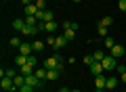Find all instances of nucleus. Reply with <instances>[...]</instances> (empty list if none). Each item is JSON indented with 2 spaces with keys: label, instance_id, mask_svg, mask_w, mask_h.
Here are the masks:
<instances>
[{
  "label": "nucleus",
  "instance_id": "nucleus-1",
  "mask_svg": "<svg viewBox=\"0 0 126 92\" xmlns=\"http://www.w3.org/2000/svg\"><path fill=\"white\" fill-rule=\"evenodd\" d=\"M42 67H46V69H61L63 71V57L59 53H55L53 57H48L44 63H42Z\"/></svg>",
  "mask_w": 126,
  "mask_h": 92
},
{
  "label": "nucleus",
  "instance_id": "nucleus-2",
  "mask_svg": "<svg viewBox=\"0 0 126 92\" xmlns=\"http://www.w3.org/2000/svg\"><path fill=\"white\" fill-rule=\"evenodd\" d=\"M101 65H103V69L105 71H113L118 67V59L116 57H111V54H105V59L101 61Z\"/></svg>",
  "mask_w": 126,
  "mask_h": 92
},
{
  "label": "nucleus",
  "instance_id": "nucleus-3",
  "mask_svg": "<svg viewBox=\"0 0 126 92\" xmlns=\"http://www.w3.org/2000/svg\"><path fill=\"white\" fill-rule=\"evenodd\" d=\"M0 88L4 92H19V88L15 86V82H13V78H2L0 79Z\"/></svg>",
  "mask_w": 126,
  "mask_h": 92
},
{
  "label": "nucleus",
  "instance_id": "nucleus-4",
  "mask_svg": "<svg viewBox=\"0 0 126 92\" xmlns=\"http://www.w3.org/2000/svg\"><path fill=\"white\" fill-rule=\"evenodd\" d=\"M105 82H107V78H105L103 73L94 78V88H97V92H103L105 90Z\"/></svg>",
  "mask_w": 126,
  "mask_h": 92
},
{
  "label": "nucleus",
  "instance_id": "nucleus-5",
  "mask_svg": "<svg viewBox=\"0 0 126 92\" xmlns=\"http://www.w3.org/2000/svg\"><path fill=\"white\" fill-rule=\"evenodd\" d=\"M88 69H90V73H93V75H94V78H97V75H101V73H103V71H105V69H103V65H101V63H99V61H94V63H93V65H90V67H88Z\"/></svg>",
  "mask_w": 126,
  "mask_h": 92
},
{
  "label": "nucleus",
  "instance_id": "nucleus-6",
  "mask_svg": "<svg viewBox=\"0 0 126 92\" xmlns=\"http://www.w3.org/2000/svg\"><path fill=\"white\" fill-rule=\"evenodd\" d=\"M109 54L116 57V59H122V57H124V46H122V44H116V46L109 50Z\"/></svg>",
  "mask_w": 126,
  "mask_h": 92
},
{
  "label": "nucleus",
  "instance_id": "nucleus-7",
  "mask_svg": "<svg viewBox=\"0 0 126 92\" xmlns=\"http://www.w3.org/2000/svg\"><path fill=\"white\" fill-rule=\"evenodd\" d=\"M25 84H30V86H34V88H40L42 86V79H38L36 75L32 73V75H25Z\"/></svg>",
  "mask_w": 126,
  "mask_h": 92
},
{
  "label": "nucleus",
  "instance_id": "nucleus-8",
  "mask_svg": "<svg viewBox=\"0 0 126 92\" xmlns=\"http://www.w3.org/2000/svg\"><path fill=\"white\" fill-rule=\"evenodd\" d=\"M118 82H120L118 78L109 75V78H107V82H105V90H116V88H118Z\"/></svg>",
  "mask_w": 126,
  "mask_h": 92
},
{
  "label": "nucleus",
  "instance_id": "nucleus-9",
  "mask_svg": "<svg viewBox=\"0 0 126 92\" xmlns=\"http://www.w3.org/2000/svg\"><path fill=\"white\" fill-rule=\"evenodd\" d=\"M19 54H25V57L34 54V48H32V44H25V42H23L21 46H19Z\"/></svg>",
  "mask_w": 126,
  "mask_h": 92
},
{
  "label": "nucleus",
  "instance_id": "nucleus-10",
  "mask_svg": "<svg viewBox=\"0 0 126 92\" xmlns=\"http://www.w3.org/2000/svg\"><path fill=\"white\" fill-rule=\"evenodd\" d=\"M13 29H17V31L23 34V29H25V19H13Z\"/></svg>",
  "mask_w": 126,
  "mask_h": 92
},
{
  "label": "nucleus",
  "instance_id": "nucleus-11",
  "mask_svg": "<svg viewBox=\"0 0 126 92\" xmlns=\"http://www.w3.org/2000/svg\"><path fill=\"white\" fill-rule=\"evenodd\" d=\"M67 38L65 36H57V42H55V50H59V48H63V46H67Z\"/></svg>",
  "mask_w": 126,
  "mask_h": 92
},
{
  "label": "nucleus",
  "instance_id": "nucleus-12",
  "mask_svg": "<svg viewBox=\"0 0 126 92\" xmlns=\"http://www.w3.org/2000/svg\"><path fill=\"white\" fill-rule=\"evenodd\" d=\"M23 13H25V15H36V13H38V6H36V2L27 4L25 9H23Z\"/></svg>",
  "mask_w": 126,
  "mask_h": 92
},
{
  "label": "nucleus",
  "instance_id": "nucleus-13",
  "mask_svg": "<svg viewBox=\"0 0 126 92\" xmlns=\"http://www.w3.org/2000/svg\"><path fill=\"white\" fill-rule=\"evenodd\" d=\"M34 75H36L38 79H46V67H36Z\"/></svg>",
  "mask_w": 126,
  "mask_h": 92
},
{
  "label": "nucleus",
  "instance_id": "nucleus-14",
  "mask_svg": "<svg viewBox=\"0 0 126 92\" xmlns=\"http://www.w3.org/2000/svg\"><path fill=\"white\" fill-rule=\"evenodd\" d=\"M61 69H46V79H57Z\"/></svg>",
  "mask_w": 126,
  "mask_h": 92
},
{
  "label": "nucleus",
  "instance_id": "nucleus-15",
  "mask_svg": "<svg viewBox=\"0 0 126 92\" xmlns=\"http://www.w3.org/2000/svg\"><path fill=\"white\" fill-rule=\"evenodd\" d=\"M97 31H99V36H101V38H107V36H109V34H107L109 29L103 25V23H97Z\"/></svg>",
  "mask_w": 126,
  "mask_h": 92
},
{
  "label": "nucleus",
  "instance_id": "nucleus-16",
  "mask_svg": "<svg viewBox=\"0 0 126 92\" xmlns=\"http://www.w3.org/2000/svg\"><path fill=\"white\" fill-rule=\"evenodd\" d=\"M55 29H57V21H48V23H44V31H46V34H53Z\"/></svg>",
  "mask_w": 126,
  "mask_h": 92
},
{
  "label": "nucleus",
  "instance_id": "nucleus-17",
  "mask_svg": "<svg viewBox=\"0 0 126 92\" xmlns=\"http://www.w3.org/2000/svg\"><path fill=\"white\" fill-rule=\"evenodd\" d=\"M15 65H17V67L27 65V57H25V54H19V57H15Z\"/></svg>",
  "mask_w": 126,
  "mask_h": 92
},
{
  "label": "nucleus",
  "instance_id": "nucleus-18",
  "mask_svg": "<svg viewBox=\"0 0 126 92\" xmlns=\"http://www.w3.org/2000/svg\"><path fill=\"white\" fill-rule=\"evenodd\" d=\"M21 69V75H32L34 71H36V67H32V65H23V67H19Z\"/></svg>",
  "mask_w": 126,
  "mask_h": 92
},
{
  "label": "nucleus",
  "instance_id": "nucleus-19",
  "mask_svg": "<svg viewBox=\"0 0 126 92\" xmlns=\"http://www.w3.org/2000/svg\"><path fill=\"white\" fill-rule=\"evenodd\" d=\"M44 46H46V44H44V42H40V40H36V42L32 44V48H34V53H42V50H44Z\"/></svg>",
  "mask_w": 126,
  "mask_h": 92
},
{
  "label": "nucleus",
  "instance_id": "nucleus-20",
  "mask_svg": "<svg viewBox=\"0 0 126 92\" xmlns=\"http://www.w3.org/2000/svg\"><path fill=\"white\" fill-rule=\"evenodd\" d=\"M103 40H105V42H103V44H105V48H109V50H111L113 46H116V40H113L111 36H107V38H103Z\"/></svg>",
  "mask_w": 126,
  "mask_h": 92
},
{
  "label": "nucleus",
  "instance_id": "nucleus-21",
  "mask_svg": "<svg viewBox=\"0 0 126 92\" xmlns=\"http://www.w3.org/2000/svg\"><path fill=\"white\" fill-rule=\"evenodd\" d=\"M63 36L67 38V42H74V38H76V29H65V31H63Z\"/></svg>",
  "mask_w": 126,
  "mask_h": 92
},
{
  "label": "nucleus",
  "instance_id": "nucleus-22",
  "mask_svg": "<svg viewBox=\"0 0 126 92\" xmlns=\"http://www.w3.org/2000/svg\"><path fill=\"white\" fill-rule=\"evenodd\" d=\"M13 82H15V86H17V88H21L23 84H25V75H21V73H19L17 78H13Z\"/></svg>",
  "mask_w": 126,
  "mask_h": 92
},
{
  "label": "nucleus",
  "instance_id": "nucleus-23",
  "mask_svg": "<svg viewBox=\"0 0 126 92\" xmlns=\"http://www.w3.org/2000/svg\"><path fill=\"white\" fill-rule=\"evenodd\" d=\"M93 57H94V61H103V59H105V53H103V50H94V53H93Z\"/></svg>",
  "mask_w": 126,
  "mask_h": 92
},
{
  "label": "nucleus",
  "instance_id": "nucleus-24",
  "mask_svg": "<svg viewBox=\"0 0 126 92\" xmlns=\"http://www.w3.org/2000/svg\"><path fill=\"white\" fill-rule=\"evenodd\" d=\"M99 23H103V25L105 27H109V25H111V23H113V17H109V15H105V17L103 19H101V21Z\"/></svg>",
  "mask_w": 126,
  "mask_h": 92
},
{
  "label": "nucleus",
  "instance_id": "nucleus-25",
  "mask_svg": "<svg viewBox=\"0 0 126 92\" xmlns=\"http://www.w3.org/2000/svg\"><path fill=\"white\" fill-rule=\"evenodd\" d=\"M17 69H15V67H9V69H6V75H4V78H17Z\"/></svg>",
  "mask_w": 126,
  "mask_h": 92
},
{
  "label": "nucleus",
  "instance_id": "nucleus-26",
  "mask_svg": "<svg viewBox=\"0 0 126 92\" xmlns=\"http://www.w3.org/2000/svg\"><path fill=\"white\" fill-rule=\"evenodd\" d=\"M27 65H32V67H38V59L34 57V54H30V57H27Z\"/></svg>",
  "mask_w": 126,
  "mask_h": 92
},
{
  "label": "nucleus",
  "instance_id": "nucleus-27",
  "mask_svg": "<svg viewBox=\"0 0 126 92\" xmlns=\"http://www.w3.org/2000/svg\"><path fill=\"white\" fill-rule=\"evenodd\" d=\"M21 38H17V36H13V38H11V46H17V48H19V46H21Z\"/></svg>",
  "mask_w": 126,
  "mask_h": 92
},
{
  "label": "nucleus",
  "instance_id": "nucleus-28",
  "mask_svg": "<svg viewBox=\"0 0 126 92\" xmlns=\"http://www.w3.org/2000/svg\"><path fill=\"white\" fill-rule=\"evenodd\" d=\"M34 90H36V88H34V86H30V84H23V86L19 88V92H34Z\"/></svg>",
  "mask_w": 126,
  "mask_h": 92
},
{
  "label": "nucleus",
  "instance_id": "nucleus-29",
  "mask_svg": "<svg viewBox=\"0 0 126 92\" xmlns=\"http://www.w3.org/2000/svg\"><path fill=\"white\" fill-rule=\"evenodd\" d=\"M55 42H57V36L48 34V38H46V44H48V46H53V48H55Z\"/></svg>",
  "mask_w": 126,
  "mask_h": 92
},
{
  "label": "nucleus",
  "instance_id": "nucleus-30",
  "mask_svg": "<svg viewBox=\"0 0 126 92\" xmlns=\"http://www.w3.org/2000/svg\"><path fill=\"white\" fill-rule=\"evenodd\" d=\"M82 61L86 63V67H90V65H93V63H94V57H93V54H86V57L82 59Z\"/></svg>",
  "mask_w": 126,
  "mask_h": 92
},
{
  "label": "nucleus",
  "instance_id": "nucleus-31",
  "mask_svg": "<svg viewBox=\"0 0 126 92\" xmlns=\"http://www.w3.org/2000/svg\"><path fill=\"white\" fill-rule=\"evenodd\" d=\"M36 6H38V11H46V0H38Z\"/></svg>",
  "mask_w": 126,
  "mask_h": 92
},
{
  "label": "nucleus",
  "instance_id": "nucleus-32",
  "mask_svg": "<svg viewBox=\"0 0 126 92\" xmlns=\"http://www.w3.org/2000/svg\"><path fill=\"white\" fill-rule=\"evenodd\" d=\"M118 9H120L122 13H126V0H118Z\"/></svg>",
  "mask_w": 126,
  "mask_h": 92
},
{
  "label": "nucleus",
  "instance_id": "nucleus-33",
  "mask_svg": "<svg viewBox=\"0 0 126 92\" xmlns=\"http://www.w3.org/2000/svg\"><path fill=\"white\" fill-rule=\"evenodd\" d=\"M116 71H118V73L122 75V73H124V71H126V63H120V65L116 67Z\"/></svg>",
  "mask_w": 126,
  "mask_h": 92
},
{
  "label": "nucleus",
  "instance_id": "nucleus-34",
  "mask_svg": "<svg viewBox=\"0 0 126 92\" xmlns=\"http://www.w3.org/2000/svg\"><path fill=\"white\" fill-rule=\"evenodd\" d=\"M59 92H72V90H69V88H65V86H63V88H61V90H59Z\"/></svg>",
  "mask_w": 126,
  "mask_h": 92
},
{
  "label": "nucleus",
  "instance_id": "nucleus-35",
  "mask_svg": "<svg viewBox=\"0 0 126 92\" xmlns=\"http://www.w3.org/2000/svg\"><path fill=\"white\" fill-rule=\"evenodd\" d=\"M120 79H122V82L126 84V71H124V73H122V78H120Z\"/></svg>",
  "mask_w": 126,
  "mask_h": 92
},
{
  "label": "nucleus",
  "instance_id": "nucleus-36",
  "mask_svg": "<svg viewBox=\"0 0 126 92\" xmlns=\"http://www.w3.org/2000/svg\"><path fill=\"white\" fill-rule=\"evenodd\" d=\"M72 2H82V0H72Z\"/></svg>",
  "mask_w": 126,
  "mask_h": 92
},
{
  "label": "nucleus",
  "instance_id": "nucleus-37",
  "mask_svg": "<svg viewBox=\"0 0 126 92\" xmlns=\"http://www.w3.org/2000/svg\"><path fill=\"white\" fill-rule=\"evenodd\" d=\"M72 92H80V90H78V88H76V90H72Z\"/></svg>",
  "mask_w": 126,
  "mask_h": 92
},
{
  "label": "nucleus",
  "instance_id": "nucleus-38",
  "mask_svg": "<svg viewBox=\"0 0 126 92\" xmlns=\"http://www.w3.org/2000/svg\"><path fill=\"white\" fill-rule=\"evenodd\" d=\"M32 2H38V0H32Z\"/></svg>",
  "mask_w": 126,
  "mask_h": 92
},
{
  "label": "nucleus",
  "instance_id": "nucleus-39",
  "mask_svg": "<svg viewBox=\"0 0 126 92\" xmlns=\"http://www.w3.org/2000/svg\"><path fill=\"white\" fill-rule=\"evenodd\" d=\"M86 2H90V0H86Z\"/></svg>",
  "mask_w": 126,
  "mask_h": 92
}]
</instances>
